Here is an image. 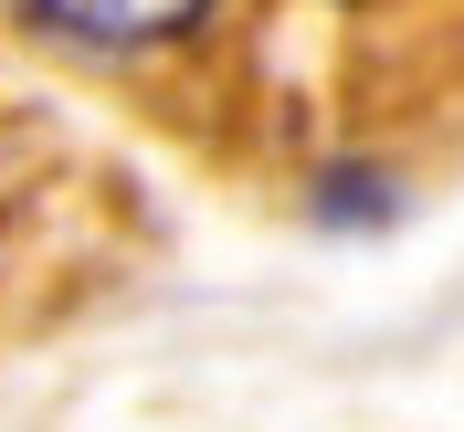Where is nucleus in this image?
I'll use <instances>...</instances> for the list:
<instances>
[{
  "instance_id": "1",
  "label": "nucleus",
  "mask_w": 464,
  "mask_h": 432,
  "mask_svg": "<svg viewBox=\"0 0 464 432\" xmlns=\"http://www.w3.org/2000/svg\"><path fill=\"white\" fill-rule=\"evenodd\" d=\"M22 32H43L53 53H85V63H148V53H179L190 32H211L222 0H11Z\"/></svg>"
},
{
  "instance_id": "2",
  "label": "nucleus",
  "mask_w": 464,
  "mask_h": 432,
  "mask_svg": "<svg viewBox=\"0 0 464 432\" xmlns=\"http://www.w3.org/2000/svg\"><path fill=\"white\" fill-rule=\"evenodd\" d=\"M391 211H401L391 169H327L317 179V222H391Z\"/></svg>"
}]
</instances>
